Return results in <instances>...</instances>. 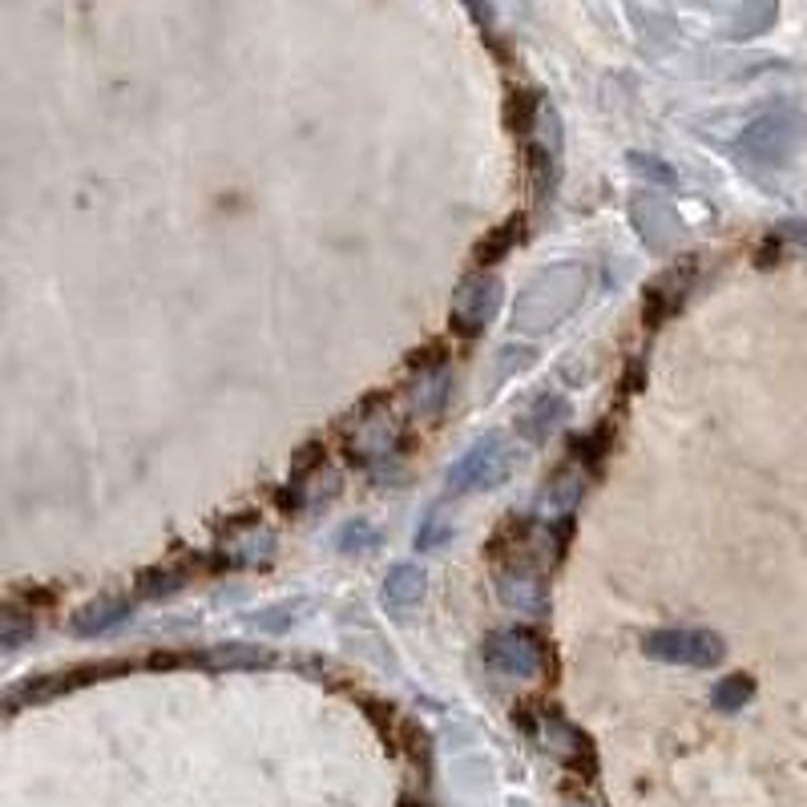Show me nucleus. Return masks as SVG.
Masks as SVG:
<instances>
[{
	"instance_id": "obj_1",
	"label": "nucleus",
	"mask_w": 807,
	"mask_h": 807,
	"mask_svg": "<svg viewBox=\"0 0 807 807\" xmlns=\"http://www.w3.org/2000/svg\"><path fill=\"white\" fill-rule=\"evenodd\" d=\"M585 291V270L582 267H553L545 275L529 283L525 295L513 307V328L517 331H550L558 328L570 311L577 307Z\"/></svg>"
},
{
	"instance_id": "obj_2",
	"label": "nucleus",
	"mask_w": 807,
	"mask_h": 807,
	"mask_svg": "<svg viewBox=\"0 0 807 807\" xmlns=\"http://www.w3.org/2000/svg\"><path fill=\"white\" fill-rule=\"evenodd\" d=\"M804 138H807V117L792 114V109H775V114H763L760 121H751L743 129L739 153H747V158L767 166H784L804 146Z\"/></svg>"
},
{
	"instance_id": "obj_3",
	"label": "nucleus",
	"mask_w": 807,
	"mask_h": 807,
	"mask_svg": "<svg viewBox=\"0 0 807 807\" xmlns=\"http://www.w3.org/2000/svg\"><path fill=\"white\" fill-rule=\"evenodd\" d=\"M643 655L670 667H699L711 670L723 662L726 646L711 630H655L643 638Z\"/></svg>"
},
{
	"instance_id": "obj_4",
	"label": "nucleus",
	"mask_w": 807,
	"mask_h": 807,
	"mask_svg": "<svg viewBox=\"0 0 807 807\" xmlns=\"http://www.w3.org/2000/svg\"><path fill=\"white\" fill-rule=\"evenodd\" d=\"M485 667L509 679H533L541 670V638L529 630H497L485 638Z\"/></svg>"
},
{
	"instance_id": "obj_5",
	"label": "nucleus",
	"mask_w": 807,
	"mask_h": 807,
	"mask_svg": "<svg viewBox=\"0 0 807 807\" xmlns=\"http://www.w3.org/2000/svg\"><path fill=\"white\" fill-rule=\"evenodd\" d=\"M497 307H501V283L492 279V275H477V279H468L457 291V299H453V316H448L453 336H460V340L480 336V331L492 323Z\"/></svg>"
},
{
	"instance_id": "obj_6",
	"label": "nucleus",
	"mask_w": 807,
	"mask_h": 807,
	"mask_svg": "<svg viewBox=\"0 0 807 807\" xmlns=\"http://www.w3.org/2000/svg\"><path fill=\"white\" fill-rule=\"evenodd\" d=\"M509 472L497 436H485L480 445H472L457 465L448 468V497H460L468 489H492L497 480Z\"/></svg>"
},
{
	"instance_id": "obj_7",
	"label": "nucleus",
	"mask_w": 807,
	"mask_h": 807,
	"mask_svg": "<svg viewBox=\"0 0 807 807\" xmlns=\"http://www.w3.org/2000/svg\"><path fill=\"white\" fill-rule=\"evenodd\" d=\"M691 279H694V267L691 263H682V267H675V270H667L662 279H655L650 287H646V295H643V323L650 331L655 328H662L675 311L682 307V299H687V287H691Z\"/></svg>"
},
{
	"instance_id": "obj_8",
	"label": "nucleus",
	"mask_w": 807,
	"mask_h": 807,
	"mask_svg": "<svg viewBox=\"0 0 807 807\" xmlns=\"http://www.w3.org/2000/svg\"><path fill=\"white\" fill-rule=\"evenodd\" d=\"M497 594L509 609L517 614H541V609L550 606V597H545V582H541L538 565H505L501 582H497Z\"/></svg>"
},
{
	"instance_id": "obj_9",
	"label": "nucleus",
	"mask_w": 807,
	"mask_h": 807,
	"mask_svg": "<svg viewBox=\"0 0 807 807\" xmlns=\"http://www.w3.org/2000/svg\"><path fill=\"white\" fill-rule=\"evenodd\" d=\"M525 223H529V214H509L501 226H492V231L472 246V263H477L480 270H489V267H497L501 258H509L517 246L525 243Z\"/></svg>"
},
{
	"instance_id": "obj_10",
	"label": "nucleus",
	"mask_w": 807,
	"mask_h": 807,
	"mask_svg": "<svg viewBox=\"0 0 807 807\" xmlns=\"http://www.w3.org/2000/svg\"><path fill=\"white\" fill-rule=\"evenodd\" d=\"M562 421H570V404L562 396H538V404H529L521 416H517V433L525 440H545V436L558 428Z\"/></svg>"
},
{
	"instance_id": "obj_11",
	"label": "nucleus",
	"mask_w": 807,
	"mask_h": 807,
	"mask_svg": "<svg viewBox=\"0 0 807 807\" xmlns=\"http://www.w3.org/2000/svg\"><path fill=\"white\" fill-rule=\"evenodd\" d=\"M541 89H529V85H517L505 94V129L517 134V138H525V134H538V121H541Z\"/></svg>"
},
{
	"instance_id": "obj_12",
	"label": "nucleus",
	"mask_w": 807,
	"mask_h": 807,
	"mask_svg": "<svg viewBox=\"0 0 807 807\" xmlns=\"http://www.w3.org/2000/svg\"><path fill=\"white\" fill-rule=\"evenodd\" d=\"M129 618V602L126 597H97L89 606L77 609V618H73V634H85V638H97V634L114 630L117 622Z\"/></svg>"
},
{
	"instance_id": "obj_13",
	"label": "nucleus",
	"mask_w": 807,
	"mask_h": 807,
	"mask_svg": "<svg viewBox=\"0 0 807 807\" xmlns=\"http://www.w3.org/2000/svg\"><path fill=\"white\" fill-rule=\"evenodd\" d=\"M609 448H614V424H594V428H585V433L570 436V460L590 472L606 465Z\"/></svg>"
},
{
	"instance_id": "obj_14",
	"label": "nucleus",
	"mask_w": 807,
	"mask_h": 807,
	"mask_svg": "<svg viewBox=\"0 0 807 807\" xmlns=\"http://www.w3.org/2000/svg\"><path fill=\"white\" fill-rule=\"evenodd\" d=\"M424 590H428V577H424V570H416V565H396V570H387V577H384L387 606H396V609L416 606L424 597Z\"/></svg>"
},
{
	"instance_id": "obj_15",
	"label": "nucleus",
	"mask_w": 807,
	"mask_h": 807,
	"mask_svg": "<svg viewBox=\"0 0 807 807\" xmlns=\"http://www.w3.org/2000/svg\"><path fill=\"white\" fill-rule=\"evenodd\" d=\"M558 153L553 146H545V141H529V178H533V194H538L541 202L553 199V187H558V174H562V166H558Z\"/></svg>"
},
{
	"instance_id": "obj_16",
	"label": "nucleus",
	"mask_w": 807,
	"mask_h": 807,
	"mask_svg": "<svg viewBox=\"0 0 807 807\" xmlns=\"http://www.w3.org/2000/svg\"><path fill=\"white\" fill-rule=\"evenodd\" d=\"M582 501V472H553L545 492H541V505H545V513L553 517H574V505Z\"/></svg>"
},
{
	"instance_id": "obj_17",
	"label": "nucleus",
	"mask_w": 807,
	"mask_h": 807,
	"mask_svg": "<svg viewBox=\"0 0 807 807\" xmlns=\"http://www.w3.org/2000/svg\"><path fill=\"white\" fill-rule=\"evenodd\" d=\"M190 582V565H153L138 577V597L146 602H162V597L178 594Z\"/></svg>"
},
{
	"instance_id": "obj_18",
	"label": "nucleus",
	"mask_w": 807,
	"mask_h": 807,
	"mask_svg": "<svg viewBox=\"0 0 807 807\" xmlns=\"http://www.w3.org/2000/svg\"><path fill=\"white\" fill-rule=\"evenodd\" d=\"M751 699H755V679H751V675H726V679H719V687L711 691L714 711H726V714L743 711Z\"/></svg>"
},
{
	"instance_id": "obj_19",
	"label": "nucleus",
	"mask_w": 807,
	"mask_h": 807,
	"mask_svg": "<svg viewBox=\"0 0 807 807\" xmlns=\"http://www.w3.org/2000/svg\"><path fill=\"white\" fill-rule=\"evenodd\" d=\"M336 541H340V550L348 553H360V550H372V545H380V533H375L363 517H355V521H348V525L336 533Z\"/></svg>"
},
{
	"instance_id": "obj_20",
	"label": "nucleus",
	"mask_w": 807,
	"mask_h": 807,
	"mask_svg": "<svg viewBox=\"0 0 807 807\" xmlns=\"http://www.w3.org/2000/svg\"><path fill=\"white\" fill-rule=\"evenodd\" d=\"M445 363H448L445 343H428V348L412 351L408 355V372L412 375H436V372H445Z\"/></svg>"
},
{
	"instance_id": "obj_21",
	"label": "nucleus",
	"mask_w": 807,
	"mask_h": 807,
	"mask_svg": "<svg viewBox=\"0 0 807 807\" xmlns=\"http://www.w3.org/2000/svg\"><path fill=\"white\" fill-rule=\"evenodd\" d=\"M630 170H638V174L655 178V182H662V187H670L675 182V170H670L667 162H658L655 153H630Z\"/></svg>"
},
{
	"instance_id": "obj_22",
	"label": "nucleus",
	"mask_w": 807,
	"mask_h": 807,
	"mask_svg": "<svg viewBox=\"0 0 807 807\" xmlns=\"http://www.w3.org/2000/svg\"><path fill=\"white\" fill-rule=\"evenodd\" d=\"M453 541V529H440V517H428V525L421 529V538H416V550L433 553L440 550V545H448Z\"/></svg>"
},
{
	"instance_id": "obj_23",
	"label": "nucleus",
	"mask_w": 807,
	"mask_h": 807,
	"mask_svg": "<svg viewBox=\"0 0 807 807\" xmlns=\"http://www.w3.org/2000/svg\"><path fill=\"white\" fill-rule=\"evenodd\" d=\"M400 807H424V804H421V799H404Z\"/></svg>"
},
{
	"instance_id": "obj_24",
	"label": "nucleus",
	"mask_w": 807,
	"mask_h": 807,
	"mask_svg": "<svg viewBox=\"0 0 807 807\" xmlns=\"http://www.w3.org/2000/svg\"><path fill=\"white\" fill-rule=\"evenodd\" d=\"M565 807H585V804H565Z\"/></svg>"
}]
</instances>
